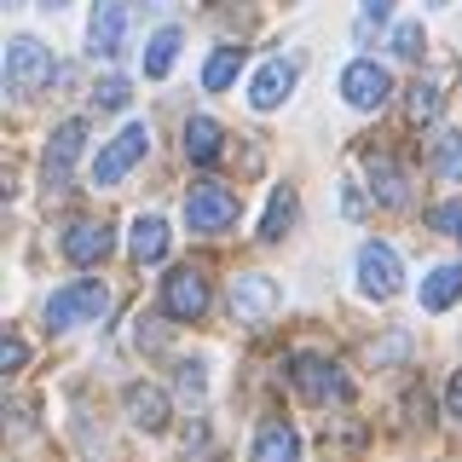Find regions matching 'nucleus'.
Here are the masks:
<instances>
[{
    "instance_id": "obj_21",
    "label": "nucleus",
    "mask_w": 462,
    "mask_h": 462,
    "mask_svg": "<svg viewBox=\"0 0 462 462\" xmlns=\"http://www.w3.org/2000/svg\"><path fill=\"white\" fill-rule=\"evenodd\" d=\"M433 173L451 180V185H462V134H457V127H445V134L433 139Z\"/></svg>"
},
{
    "instance_id": "obj_8",
    "label": "nucleus",
    "mask_w": 462,
    "mask_h": 462,
    "mask_svg": "<svg viewBox=\"0 0 462 462\" xmlns=\"http://www.w3.org/2000/svg\"><path fill=\"white\" fill-rule=\"evenodd\" d=\"M295 387H300L312 404H341V399H353V382L341 375L336 358H295Z\"/></svg>"
},
{
    "instance_id": "obj_4",
    "label": "nucleus",
    "mask_w": 462,
    "mask_h": 462,
    "mask_svg": "<svg viewBox=\"0 0 462 462\" xmlns=\"http://www.w3.org/2000/svg\"><path fill=\"white\" fill-rule=\"evenodd\" d=\"M278 307H283V289L272 283L266 272H243V278H231V318H237V324L260 329Z\"/></svg>"
},
{
    "instance_id": "obj_35",
    "label": "nucleus",
    "mask_w": 462,
    "mask_h": 462,
    "mask_svg": "<svg viewBox=\"0 0 462 462\" xmlns=\"http://www.w3.org/2000/svg\"><path fill=\"white\" fill-rule=\"evenodd\" d=\"M433 6H451V0H433Z\"/></svg>"
},
{
    "instance_id": "obj_13",
    "label": "nucleus",
    "mask_w": 462,
    "mask_h": 462,
    "mask_svg": "<svg viewBox=\"0 0 462 462\" xmlns=\"http://www.w3.org/2000/svg\"><path fill=\"white\" fill-rule=\"evenodd\" d=\"M365 173H370V197L382 202V208H404V202H411V173H404L393 156H370Z\"/></svg>"
},
{
    "instance_id": "obj_6",
    "label": "nucleus",
    "mask_w": 462,
    "mask_h": 462,
    "mask_svg": "<svg viewBox=\"0 0 462 462\" xmlns=\"http://www.w3.org/2000/svg\"><path fill=\"white\" fill-rule=\"evenodd\" d=\"M341 98L353 110H382L387 98H393V76H387L375 58H358V64L341 69Z\"/></svg>"
},
{
    "instance_id": "obj_19",
    "label": "nucleus",
    "mask_w": 462,
    "mask_h": 462,
    "mask_svg": "<svg viewBox=\"0 0 462 462\" xmlns=\"http://www.w3.org/2000/svg\"><path fill=\"white\" fill-rule=\"evenodd\" d=\"M462 295V266H433L422 278V312H445Z\"/></svg>"
},
{
    "instance_id": "obj_24",
    "label": "nucleus",
    "mask_w": 462,
    "mask_h": 462,
    "mask_svg": "<svg viewBox=\"0 0 462 462\" xmlns=\"http://www.w3.org/2000/svg\"><path fill=\"white\" fill-rule=\"evenodd\" d=\"M404 110H411V122H433V116L445 110V93H439L433 81H416L411 98H404Z\"/></svg>"
},
{
    "instance_id": "obj_10",
    "label": "nucleus",
    "mask_w": 462,
    "mask_h": 462,
    "mask_svg": "<svg viewBox=\"0 0 462 462\" xmlns=\"http://www.w3.org/2000/svg\"><path fill=\"white\" fill-rule=\"evenodd\" d=\"M87 52H93V58H122L127 52V6H122V0H98V6H93Z\"/></svg>"
},
{
    "instance_id": "obj_14",
    "label": "nucleus",
    "mask_w": 462,
    "mask_h": 462,
    "mask_svg": "<svg viewBox=\"0 0 462 462\" xmlns=\"http://www.w3.org/2000/svg\"><path fill=\"white\" fill-rule=\"evenodd\" d=\"M289 87H295V64L272 58V64H260V76L249 81V105L254 110H278L283 98H289Z\"/></svg>"
},
{
    "instance_id": "obj_7",
    "label": "nucleus",
    "mask_w": 462,
    "mask_h": 462,
    "mask_svg": "<svg viewBox=\"0 0 462 462\" xmlns=\"http://www.w3.org/2000/svg\"><path fill=\"white\" fill-rule=\"evenodd\" d=\"M162 312L180 318V324L202 318V312H208V278H202L197 266H173L162 278Z\"/></svg>"
},
{
    "instance_id": "obj_3",
    "label": "nucleus",
    "mask_w": 462,
    "mask_h": 462,
    "mask_svg": "<svg viewBox=\"0 0 462 462\" xmlns=\"http://www.w3.org/2000/svg\"><path fill=\"white\" fill-rule=\"evenodd\" d=\"M237 191L231 185H214V180H202L191 185V197H185V226L202 231V237H214V231H226L231 220H237Z\"/></svg>"
},
{
    "instance_id": "obj_1",
    "label": "nucleus",
    "mask_w": 462,
    "mask_h": 462,
    "mask_svg": "<svg viewBox=\"0 0 462 462\" xmlns=\"http://www.w3.org/2000/svg\"><path fill=\"white\" fill-rule=\"evenodd\" d=\"M110 307V289L93 283V278H76L64 283L58 295L47 300V329H76V324H98Z\"/></svg>"
},
{
    "instance_id": "obj_5",
    "label": "nucleus",
    "mask_w": 462,
    "mask_h": 462,
    "mask_svg": "<svg viewBox=\"0 0 462 462\" xmlns=\"http://www.w3.org/2000/svg\"><path fill=\"white\" fill-rule=\"evenodd\" d=\"M144 151H151V127H144V122H127L122 134H116L105 151L93 156V185H116V180H122V173L134 168Z\"/></svg>"
},
{
    "instance_id": "obj_17",
    "label": "nucleus",
    "mask_w": 462,
    "mask_h": 462,
    "mask_svg": "<svg viewBox=\"0 0 462 462\" xmlns=\"http://www.w3.org/2000/svg\"><path fill=\"white\" fill-rule=\"evenodd\" d=\"M127 254H134L139 266H156V260L168 254V226L156 220V214H139V220H134V237H127Z\"/></svg>"
},
{
    "instance_id": "obj_22",
    "label": "nucleus",
    "mask_w": 462,
    "mask_h": 462,
    "mask_svg": "<svg viewBox=\"0 0 462 462\" xmlns=\"http://www.w3.org/2000/svg\"><path fill=\"white\" fill-rule=\"evenodd\" d=\"M237 69H243V47H220V52L208 58V69H202V87H208V93H220V87L237 81Z\"/></svg>"
},
{
    "instance_id": "obj_11",
    "label": "nucleus",
    "mask_w": 462,
    "mask_h": 462,
    "mask_svg": "<svg viewBox=\"0 0 462 462\" xmlns=\"http://www.w3.org/2000/svg\"><path fill=\"white\" fill-rule=\"evenodd\" d=\"M81 139H87L81 122H64V127L52 134L47 162H41V180H47V191H64V185H69V168H76V156H81Z\"/></svg>"
},
{
    "instance_id": "obj_27",
    "label": "nucleus",
    "mask_w": 462,
    "mask_h": 462,
    "mask_svg": "<svg viewBox=\"0 0 462 462\" xmlns=\"http://www.w3.org/2000/svg\"><path fill=\"white\" fill-rule=\"evenodd\" d=\"M98 105H105V110H122V105H127V81H122V76L98 81Z\"/></svg>"
},
{
    "instance_id": "obj_32",
    "label": "nucleus",
    "mask_w": 462,
    "mask_h": 462,
    "mask_svg": "<svg viewBox=\"0 0 462 462\" xmlns=\"http://www.w3.org/2000/svg\"><path fill=\"white\" fill-rule=\"evenodd\" d=\"M393 12V0H365V23H382Z\"/></svg>"
},
{
    "instance_id": "obj_12",
    "label": "nucleus",
    "mask_w": 462,
    "mask_h": 462,
    "mask_svg": "<svg viewBox=\"0 0 462 462\" xmlns=\"http://www.w3.org/2000/svg\"><path fill=\"white\" fill-rule=\"evenodd\" d=\"M110 249H116V237H110L105 220H76V226L64 231V254L76 260V266H98Z\"/></svg>"
},
{
    "instance_id": "obj_16",
    "label": "nucleus",
    "mask_w": 462,
    "mask_h": 462,
    "mask_svg": "<svg viewBox=\"0 0 462 462\" xmlns=\"http://www.w3.org/2000/svg\"><path fill=\"white\" fill-rule=\"evenodd\" d=\"M249 462H300V433L289 422H266L254 433V451Z\"/></svg>"
},
{
    "instance_id": "obj_31",
    "label": "nucleus",
    "mask_w": 462,
    "mask_h": 462,
    "mask_svg": "<svg viewBox=\"0 0 462 462\" xmlns=\"http://www.w3.org/2000/svg\"><path fill=\"white\" fill-rule=\"evenodd\" d=\"M180 387L185 393H202V365H180Z\"/></svg>"
},
{
    "instance_id": "obj_15",
    "label": "nucleus",
    "mask_w": 462,
    "mask_h": 462,
    "mask_svg": "<svg viewBox=\"0 0 462 462\" xmlns=\"http://www.w3.org/2000/svg\"><path fill=\"white\" fill-rule=\"evenodd\" d=\"M122 404H127V416H134V428H144V433H162V428H168V399H162V387L134 382V387L122 393Z\"/></svg>"
},
{
    "instance_id": "obj_9",
    "label": "nucleus",
    "mask_w": 462,
    "mask_h": 462,
    "mask_svg": "<svg viewBox=\"0 0 462 462\" xmlns=\"http://www.w3.org/2000/svg\"><path fill=\"white\" fill-rule=\"evenodd\" d=\"M358 289L370 300H393L399 295V254L387 243H365L358 249Z\"/></svg>"
},
{
    "instance_id": "obj_29",
    "label": "nucleus",
    "mask_w": 462,
    "mask_h": 462,
    "mask_svg": "<svg viewBox=\"0 0 462 462\" xmlns=\"http://www.w3.org/2000/svg\"><path fill=\"white\" fill-rule=\"evenodd\" d=\"M134 341H139V346H162V324H156V318H139Z\"/></svg>"
},
{
    "instance_id": "obj_33",
    "label": "nucleus",
    "mask_w": 462,
    "mask_h": 462,
    "mask_svg": "<svg viewBox=\"0 0 462 462\" xmlns=\"http://www.w3.org/2000/svg\"><path fill=\"white\" fill-rule=\"evenodd\" d=\"M144 12H151V18H168V12H173V0H144Z\"/></svg>"
},
{
    "instance_id": "obj_23",
    "label": "nucleus",
    "mask_w": 462,
    "mask_h": 462,
    "mask_svg": "<svg viewBox=\"0 0 462 462\" xmlns=\"http://www.w3.org/2000/svg\"><path fill=\"white\" fill-rule=\"evenodd\" d=\"M289 220H295V191H272V208L260 220V243H278Z\"/></svg>"
},
{
    "instance_id": "obj_26",
    "label": "nucleus",
    "mask_w": 462,
    "mask_h": 462,
    "mask_svg": "<svg viewBox=\"0 0 462 462\" xmlns=\"http://www.w3.org/2000/svg\"><path fill=\"white\" fill-rule=\"evenodd\" d=\"M433 231H445V237H462V202H439V208L428 214Z\"/></svg>"
},
{
    "instance_id": "obj_34",
    "label": "nucleus",
    "mask_w": 462,
    "mask_h": 462,
    "mask_svg": "<svg viewBox=\"0 0 462 462\" xmlns=\"http://www.w3.org/2000/svg\"><path fill=\"white\" fill-rule=\"evenodd\" d=\"M41 6H64V0H41Z\"/></svg>"
},
{
    "instance_id": "obj_18",
    "label": "nucleus",
    "mask_w": 462,
    "mask_h": 462,
    "mask_svg": "<svg viewBox=\"0 0 462 462\" xmlns=\"http://www.w3.org/2000/svg\"><path fill=\"white\" fill-rule=\"evenodd\" d=\"M185 156H191L197 168L220 162V127H214L208 116H191V122H185Z\"/></svg>"
},
{
    "instance_id": "obj_25",
    "label": "nucleus",
    "mask_w": 462,
    "mask_h": 462,
    "mask_svg": "<svg viewBox=\"0 0 462 462\" xmlns=\"http://www.w3.org/2000/svg\"><path fill=\"white\" fill-rule=\"evenodd\" d=\"M422 47H428V29L422 23H399L393 29V52L399 58H422Z\"/></svg>"
},
{
    "instance_id": "obj_20",
    "label": "nucleus",
    "mask_w": 462,
    "mask_h": 462,
    "mask_svg": "<svg viewBox=\"0 0 462 462\" xmlns=\"http://www.w3.org/2000/svg\"><path fill=\"white\" fill-rule=\"evenodd\" d=\"M173 58H180V29H156L151 41H144V76H168L173 69Z\"/></svg>"
},
{
    "instance_id": "obj_2",
    "label": "nucleus",
    "mask_w": 462,
    "mask_h": 462,
    "mask_svg": "<svg viewBox=\"0 0 462 462\" xmlns=\"http://www.w3.org/2000/svg\"><path fill=\"white\" fill-rule=\"evenodd\" d=\"M52 76H58V64H52V52L41 47L35 35L6 41V93H41Z\"/></svg>"
},
{
    "instance_id": "obj_28",
    "label": "nucleus",
    "mask_w": 462,
    "mask_h": 462,
    "mask_svg": "<svg viewBox=\"0 0 462 462\" xmlns=\"http://www.w3.org/2000/svg\"><path fill=\"white\" fill-rule=\"evenodd\" d=\"M23 358H29V346H23L18 336L0 341V370H23Z\"/></svg>"
},
{
    "instance_id": "obj_30",
    "label": "nucleus",
    "mask_w": 462,
    "mask_h": 462,
    "mask_svg": "<svg viewBox=\"0 0 462 462\" xmlns=\"http://www.w3.org/2000/svg\"><path fill=\"white\" fill-rule=\"evenodd\" d=\"M445 411H451L457 422H462V370L451 375V387H445Z\"/></svg>"
}]
</instances>
